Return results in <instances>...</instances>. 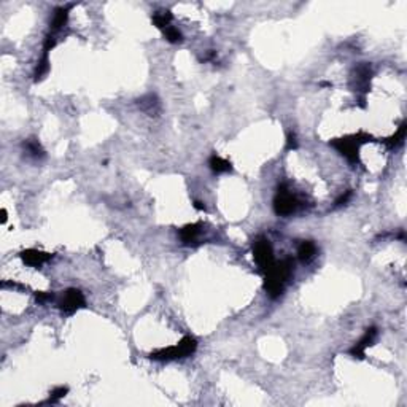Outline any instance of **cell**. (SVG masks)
Segmentation results:
<instances>
[{"instance_id":"obj_1","label":"cell","mask_w":407,"mask_h":407,"mask_svg":"<svg viewBox=\"0 0 407 407\" xmlns=\"http://www.w3.org/2000/svg\"><path fill=\"white\" fill-rule=\"evenodd\" d=\"M293 275V261L283 260L280 263H274V266L266 272V282L264 290L269 294V298L277 299L285 290V285L291 279Z\"/></svg>"},{"instance_id":"obj_2","label":"cell","mask_w":407,"mask_h":407,"mask_svg":"<svg viewBox=\"0 0 407 407\" xmlns=\"http://www.w3.org/2000/svg\"><path fill=\"white\" fill-rule=\"evenodd\" d=\"M197 348V340L191 336H184L177 345L156 350L150 355L151 359H158V361H170V359H178L192 355Z\"/></svg>"},{"instance_id":"obj_3","label":"cell","mask_w":407,"mask_h":407,"mask_svg":"<svg viewBox=\"0 0 407 407\" xmlns=\"http://www.w3.org/2000/svg\"><path fill=\"white\" fill-rule=\"evenodd\" d=\"M367 135L364 134H356V135H350V137H344V138H336V140H331V146H334L336 150L345 156V158L351 162L355 164L359 161L358 154H359V146L361 143L367 142Z\"/></svg>"},{"instance_id":"obj_4","label":"cell","mask_w":407,"mask_h":407,"mask_svg":"<svg viewBox=\"0 0 407 407\" xmlns=\"http://www.w3.org/2000/svg\"><path fill=\"white\" fill-rule=\"evenodd\" d=\"M296 209H298V199H296L294 194L288 189V184L282 183L279 189H277L275 199H274L275 214L280 217H290L294 214Z\"/></svg>"},{"instance_id":"obj_5","label":"cell","mask_w":407,"mask_h":407,"mask_svg":"<svg viewBox=\"0 0 407 407\" xmlns=\"http://www.w3.org/2000/svg\"><path fill=\"white\" fill-rule=\"evenodd\" d=\"M253 258L260 269L267 272L274 266V250L271 242L266 237L260 236L253 242Z\"/></svg>"},{"instance_id":"obj_6","label":"cell","mask_w":407,"mask_h":407,"mask_svg":"<svg viewBox=\"0 0 407 407\" xmlns=\"http://www.w3.org/2000/svg\"><path fill=\"white\" fill-rule=\"evenodd\" d=\"M86 305V299L83 293L77 288H69L66 293H64L62 299L59 301V309L61 312L67 313V315H72L77 310L83 309Z\"/></svg>"},{"instance_id":"obj_7","label":"cell","mask_w":407,"mask_h":407,"mask_svg":"<svg viewBox=\"0 0 407 407\" xmlns=\"http://www.w3.org/2000/svg\"><path fill=\"white\" fill-rule=\"evenodd\" d=\"M375 336H377V328L375 326H371V328H367L366 332H364V336L359 339L356 344L350 348L348 353L353 356V358H358V359H363L364 355H366V348L367 347H371L374 344V340H375Z\"/></svg>"},{"instance_id":"obj_8","label":"cell","mask_w":407,"mask_h":407,"mask_svg":"<svg viewBox=\"0 0 407 407\" xmlns=\"http://www.w3.org/2000/svg\"><path fill=\"white\" fill-rule=\"evenodd\" d=\"M53 258V255L50 253H45V252H40V250H24L21 253V260L27 264V266H32V267H39L42 266L43 263L50 261Z\"/></svg>"},{"instance_id":"obj_9","label":"cell","mask_w":407,"mask_h":407,"mask_svg":"<svg viewBox=\"0 0 407 407\" xmlns=\"http://www.w3.org/2000/svg\"><path fill=\"white\" fill-rule=\"evenodd\" d=\"M69 10H70V5L69 7H59L54 10V15H53V20H51V34L58 32L59 29H62L64 26H66L67 20H69Z\"/></svg>"},{"instance_id":"obj_10","label":"cell","mask_w":407,"mask_h":407,"mask_svg":"<svg viewBox=\"0 0 407 407\" xmlns=\"http://www.w3.org/2000/svg\"><path fill=\"white\" fill-rule=\"evenodd\" d=\"M199 234H200V223L186 225L184 228L180 229V239L184 245H191L196 242Z\"/></svg>"},{"instance_id":"obj_11","label":"cell","mask_w":407,"mask_h":407,"mask_svg":"<svg viewBox=\"0 0 407 407\" xmlns=\"http://www.w3.org/2000/svg\"><path fill=\"white\" fill-rule=\"evenodd\" d=\"M138 107H140L143 112H146L148 115L154 116L159 112V100L154 94H146L142 99H138Z\"/></svg>"},{"instance_id":"obj_12","label":"cell","mask_w":407,"mask_h":407,"mask_svg":"<svg viewBox=\"0 0 407 407\" xmlns=\"http://www.w3.org/2000/svg\"><path fill=\"white\" fill-rule=\"evenodd\" d=\"M371 75H372V72H371V66H369V64H361V66H358L355 69V80L358 83V86L367 88Z\"/></svg>"},{"instance_id":"obj_13","label":"cell","mask_w":407,"mask_h":407,"mask_svg":"<svg viewBox=\"0 0 407 407\" xmlns=\"http://www.w3.org/2000/svg\"><path fill=\"white\" fill-rule=\"evenodd\" d=\"M315 253H317V247H315V244L312 242V240H304V242L298 248V256H299V260L304 261V263L310 261L312 258L315 256Z\"/></svg>"},{"instance_id":"obj_14","label":"cell","mask_w":407,"mask_h":407,"mask_svg":"<svg viewBox=\"0 0 407 407\" xmlns=\"http://www.w3.org/2000/svg\"><path fill=\"white\" fill-rule=\"evenodd\" d=\"M209 165L215 173H226V172H229L231 169H233V165H231L229 161L223 159L221 156H217V154H214L209 159Z\"/></svg>"},{"instance_id":"obj_15","label":"cell","mask_w":407,"mask_h":407,"mask_svg":"<svg viewBox=\"0 0 407 407\" xmlns=\"http://www.w3.org/2000/svg\"><path fill=\"white\" fill-rule=\"evenodd\" d=\"M48 54H50V53L43 51L42 58L39 59V62H37V67H35V72H34V80H35V81H40V80L46 75V73H48V70H50V59H48Z\"/></svg>"},{"instance_id":"obj_16","label":"cell","mask_w":407,"mask_h":407,"mask_svg":"<svg viewBox=\"0 0 407 407\" xmlns=\"http://www.w3.org/2000/svg\"><path fill=\"white\" fill-rule=\"evenodd\" d=\"M405 132H407V126H405V123H402L394 135H391L390 138H386V140H385V145H386L388 148H394V146H397V145H401L402 140L405 138Z\"/></svg>"},{"instance_id":"obj_17","label":"cell","mask_w":407,"mask_h":407,"mask_svg":"<svg viewBox=\"0 0 407 407\" xmlns=\"http://www.w3.org/2000/svg\"><path fill=\"white\" fill-rule=\"evenodd\" d=\"M172 21V15L170 12H158L153 15V24L158 27V29H165L167 26H170Z\"/></svg>"},{"instance_id":"obj_18","label":"cell","mask_w":407,"mask_h":407,"mask_svg":"<svg viewBox=\"0 0 407 407\" xmlns=\"http://www.w3.org/2000/svg\"><path fill=\"white\" fill-rule=\"evenodd\" d=\"M24 146H26V150L34 156V158H43V156H45L42 145L39 143V140H35V138H29V140L24 143Z\"/></svg>"},{"instance_id":"obj_19","label":"cell","mask_w":407,"mask_h":407,"mask_svg":"<svg viewBox=\"0 0 407 407\" xmlns=\"http://www.w3.org/2000/svg\"><path fill=\"white\" fill-rule=\"evenodd\" d=\"M164 37L170 43H180L183 40L181 32L177 29V27H173V26H167V27H165V29H164Z\"/></svg>"},{"instance_id":"obj_20","label":"cell","mask_w":407,"mask_h":407,"mask_svg":"<svg viewBox=\"0 0 407 407\" xmlns=\"http://www.w3.org/2000/svg\"><path fill=\"white\" fill-rule=\"evenodd\" d=\"M69 393V388L67 386H58V388H54V390L51 391L50 394V399L48 401H45V404H56L59 399H62L64 396H66Z\"/></svg>"},{"instance_id":"obj_21","label":"cell","mask_w":407,"mask_h":407,"mask_svg":"<svg viewBox=\"0 0 407 407\" xmlns=\"http://www.w3.org/2000/svg\"><path fill=\"white\" fill-rule=\"evenodd\" d=\"M35 299L39 304H45V302H50L54 299V294L53 293H37L35 294Z\"/></svg>"},{"instance_id":"obj_22","label":"cell","mask_w":407,"mask_h":407,"mask_svg":"<svg viewBox=\"0 0 407 407\" xmlns=\"http://www.w3.org/2000/svg\"><path fill=\"white\" fill-rule=\"evenodd\" d=\"M298 148V140H296V134L290 132L286 138V150H296Z\"/></svg>"},{"instance_id":"obj_23","label":"cell","mask_w":407,"mask_h":407,"mask_svg":"<svg viewBox=\"0 0 407 407\" xmlns=\"http://www.w3.org/2000/svg\"><path fill=\"white\" fill-rule=\"evenodd\" d=\"M350 197H351V191L348 189V191H345L344 194H342V196L336 200V204H334V207H342V206H345V204L350 200Z\"/></svg>"},{"instance_id":"obj_24","label":"cell","mask_w":407,"mask_h":407,"mask_svg":"<svg viewBox=\"0 0 407 407\" xmlns=\"http://www.w3.org/2000/svg\"><path fill=\"white\" fill-rule=\"evenodd\" d=\"M194 209H196V210H206V206H204L202 202L196 200V202H194Z\"/></svg>"},{"instance_id":"obj_25","label":"cell","mask_w":407,"mask_h":407,"mask_svg":"<svg viewBox=\"0 0 407 407\" xmlns=\"http://www.w3.org/2000/svg\"><path fill=\"white\" fill-rule=\"evenodd\" d=\"M0 215H2V223H7V220H8V217H7V210H2V212H0Z\"/></svg>"}]
</instances>
